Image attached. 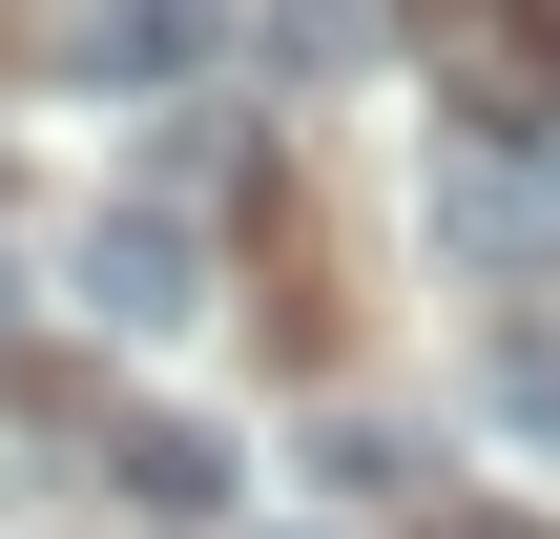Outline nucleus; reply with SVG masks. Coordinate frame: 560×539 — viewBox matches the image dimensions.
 <instances>
[{
  "instance_id": "nucleus-1",
  "label": "nucleus",
  "mask_w": 560,
  "mask_h": 539,
  "mask_svg": "<svg viewBox=\"0 0 560 539\" xmlns=\"http://www.w3.org/2000/svg\"><path fill=\"white\" fill-rule=\"evenodd\" d=\"M62 291H83V332H187V312H208V229H187L166 187H125V208L62 249Z\"/></svg>"
},
{
  "instance_id": "nucleus-2",
  "label": "nucleus",
  "mask_w": 560,
  "mask_h": 539,
  "mask_svg": "<svg viewBox=\"0 0 560 539\" xmlns=\"http://www.w3.org/2000/svg\"><path fill=\"white\" fill-rule=\"evenodd\" d=\"M436 62H457L478 104H540V125H560V42L520 21V0H436Z\"/></svg>"
},
{
  "instance_id": "nucleus-3",
  "label": "nucleus",
  "mask_w": 560,
  "mask_h": 539,
  "mask_svg": "<svg viewBox=\"0 0 560 539\" xmlns=\"http://www.w3.org/2000/svg\"><path fill=\"white\" fill-rule=\"evenodd\" d=\"M104 457H125V499H145V519H229V436H208V415H125Z\"/></svg>"
},
{
  "instance_id": "nucleus-4",
  "label": "nucleus",
  "mask_w": 560,
  "mask_h": 539,
  "mask_svg": "<svg viewBox=\"0 0 560 539\" xmlns=\"http://www.w3.org/2000/svg\"><path fill=\"white\" fill-rule=\"evenodd\" d=\"M436 229H457V270H499V249H540L560 208H540V187H520V166H499V145H478V166L436 187Z\"/></svg>"
},
{
  "instance_id": "nucleus-5",
  "label": "nucleus",
  "mask_w": 560,
  "mask_h": 539,
  "mask_svg": "<svg viewBox=\"0 0 560 539\" xmlns=\"http://www.w3.org/2000/svg\"><path fill=\"white\" fill-rule=\"evenodd\" d=\"M187 42H208V0H104V21H83V62H104V83H166Z\"/></svg>"
},
{
  "instance_id": "nucleus-6",
  "label": "nucleus",
  "mask_w": 560,
  "mask_h": 539,
  "mask_svg": "<svg viewBox=\"0 0 560 539\" xmlns=\"http://www.w3.org/2000/svg\"><path fill=\"white\" fill-rule=\"evenodd\" d=\"M353 42H374V0H270V62H291V83H312V62H353Z\"/></svg>"
},
{
  "instance_id": "nucleus-7",
  "label": "nucleus",
  "mask_w": 560,
  "mask_h": 539,
  "mask_svg": "<svg viewBox=\"0 0 560 539\" xmlns=\"http://www.w3.org/2000/svg\"><path fill=\"white\" fill-rule=\"evenodd\" d=\"M291 539H353V519H291Z\"/></svg>"
},
{
  "instance_id": "nucleus-8",
  "label": "nucleus",
  "mask_w": 560,
  "mask_h": 539,
  "mask_svg": "<svg viewBox=\"0 0 560 539\" xmlns=\"http://www.w3.org/2000/svg\"><path fill=\"white\" fill-rule=\"evenodd\" d=\"M0 312H21V270H0Z\"/></svg>"
},
{
  "instance_id": "nucleus-9",
  "label": "nucleus",
  "mask_w": 560,
  "mask_h": 539,
  "mask_svg": "<svg viewBox=\"0 0 560 539\" xmlns=\"http://www.w3.org/2000/svg\"><path fill=\"white\" fill-rule=\"evenodd\" d=\"M478 539H520V519H478Z\"/></svg>"
}]
</instances>
